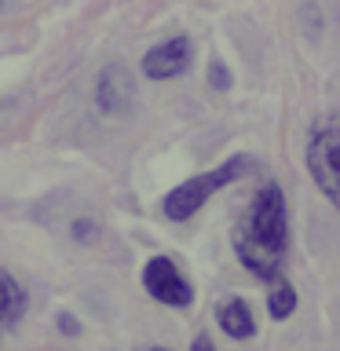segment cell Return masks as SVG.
Wrapping results in <instances>:
<instances>
[{
    "label": "cell",
    "instance_id": "cell-1",
    "mask_svg": "<svg viewBox=\"0 0 340 351\" xmlns=\"http://www.w3.org/2000/svg\"><path fill=\"white\" fill-rule=\"evenodd\" d=\"M285 249H289V208L278 183H263L234 227V256L241 267L263 282L282 278Z\"/></svg>",
    "mask_w": 340,
    "mask_h": 351
},
{
    "label": "cell",
    "instance_id": "cell-2",
    "mask_svg": "<svg viewBox=\"0 0 340 351\" xmlns=\"http://www.w3.org/2000/svg\"><path fill=\"white\" fill-rule=\"evenodd\" d=\"M245 172H249V158L245 154H234L230 161L216 165V169L191 176V180H183L180 186H172V191L161 197V216L172 219V223H183V219H191L194 213H202L212 194H219L230 183H238Z\"/></svg>",
    "mask_w": 340,
    "mask_h": 351
},
{
    "label": "cell",
    "instance_id": "cell-3",
    "mask_svg": "<svg viewBox=\"0 0 340 351\" xmlns=\"http://www.w3.org/2000/svg\"><path fill=\"white\" fill-rule=\"evenodd\" d=\"M307 172L322 197L340 213V117H326L307 139Z\"/></svg>",
    "mask_w": 340,
    "mask_h": 351
},
{
    "label": "cell",
    "instance_id": "cell-4",
    "mask_svg": "<svg viewBox=\"0 0 340 351\" xmlns=\"http://www.w3.org/2000/svg\"><path fill=\"white\" fill-rule=\"evenodd\" d=\"M143 289L165 307H186L194 300V285L183 278V271L175 267V260H169V256H150L147 260V267H143Z\"/></svg>",
    "mask_w": 340,
    "mask_h": 351
},
{
    "label": "cell",
    "instance_id": "cell-5",
    "mask_svg": "<svg viewBox=\"0 0 340 351\" xmlns=\"http://www.w3.org/2000/svg\"><path fill=\"white\" fill-rule=\"evenodd\" d=\"M191 55H194L191 37H169L143 55V73L150 81H172V77H180L191 66Z\"/></svg>",
    "mask_w": 340,
    "mask_h": 351
},
{
    "label": "cell",
    "instance_id": "cell-6",
    "mask_svg": "<svg viewBox=\"0 0 340 351\" xmlns=\"http://www.w3.org/2000/svg\"><path fill=\"white\" fill-rule=\"evenodd\" d=\"M132 95H136V84H132V73L125 70V66L110 62L106 70L95 77V106L103 110L106 117L128 114Z\"/></svg>",
    "mask_w": 340,
    "mask_h": 351
},
{
    "label": "cell",
    "instance_id": "cell-7",
    "mask_svg": "<svg viewBox=\"0 0 340 351\" xmlns=\"http://www.w3.org/2000/svg\"><path fill=\"white\" fill-rule=\"evenodd\" d=\"M216 322L230 340H249L256 333V318H252V307L241 300V296H227L223 304L216 307Z\"/></svg>",
    "mask_w": 340,
    "mask_h": 351
},
{
    "label": "cell",
    "instance_id": "cell-8",
    "mask_svg": "<svg viewBox=\"0 0 340 351\" xmlns=\"http://www.w3.org/2000/svg\"><path fill=\"white\" fill-rule=\"evenodd\" d=\"M26 315V289L11 271H0V337Z\"/></svg>",
    "mask_w": 340,
    "mask_h": 351
},
{
    "label": "cell",
    "instance_id": "cell-9",
    "mask_svg": "<svg viewBox=\"0 0 340 351\" xmlns=\"http://www.w3.org/2000/svg\"><path fill=\"white\" fill-rule=\"evenodd\" d=\"M267 311H271V318L274 322H282V318H289L293 311H296V289L289 282H274L271 285V296H267Z\"/></svg>",
    "mask_w": 340,
    "mask_h": 351
},
{
    "label": "cell",
    "instance_id": "cell-10",
    "mask_svg": "<svg viewBox=\"0 0 340 351\" xmlns=\"http://www.w3.org/2000/svg\"><path fill=\"white\" fill-rule=\"evenodd\" d=\"M208 88H212V92H227V88H230V70L223 62L208 66Z\"/></svg>",
    "mask_w": 340,
    "mask_h": 351
},
{
    "label": "cell",
    "instance_id": "cell-11",
    "mask_svg": "<svg viewBox=\"0 0 340 351\" xmlns=\"http://www.w3.org/2000/svg\"><path fill=\"white\" fill-rule=\"evenodd\" d=\"M59 329H62L66 337H77V333H81V322H77L73 315H66V311H62V315H59Z\"/></svg>",
    "mask_w": 340,
    "mask_h": 351
},
{
    "label": "cell",
    "instance_id": "cell-12",
    "mask_svg": "<svg viewBox=\"0 0 340 351\" xmlns=\"http://www.w3.org/2000/svg\"><path fill=\"white\" fill-rule=\"evenodd\" d=\"M88 234H95V227L88 223V219H77V223H73V238H77V241H84Z\"/></svg>",
    "mask_w": 340,
    "mask_h": 351
},
{
    "label": "cell",
    "instance_id": "cell-13",
    "mask_svg": "<svg viewBox=\"0 0 340 351\" xmlns=\"http://www.w3.org/2000/svg\"><path fill=\"white\" fill-rule=\"evenodd\" d=\"M191 351H216V348H212V340H208L205 333H197V337L191 340Z\"/></svg>",
    "mask_w": 340,
    "mask_h": 351
},
{
    "label": "cell",
    "instance_id": "cell-14",
    "mask_svg": "<svg viewBox=\"0 0 340 351\" xmlns=\"http://www.w3.org/2000/svg\"><path fill=\"white\" fill-rule=\"evenodd\" d=\"M143 351H169V348H143Z\"/></svg>",
    "mask_w": 340,
    "mask_h": 351
}]
</instances>
